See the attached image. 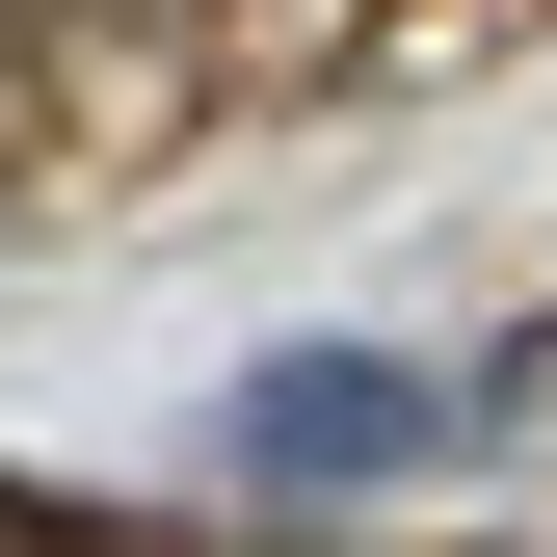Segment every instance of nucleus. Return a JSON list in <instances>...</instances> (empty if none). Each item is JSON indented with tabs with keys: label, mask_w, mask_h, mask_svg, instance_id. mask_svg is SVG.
Here are the masks:
<instances>
[{
	"label": "nucleus",
	"mask_w": 557,
	"mask_h": 557,
	"mask_svg": "<svg viewBox=\"0 0 557 557\" xmlns=\"http://www.w3.org/2000/svg\"><path fill=\"white\" fill-rule=\"evenodd\" d=\"M451 398L398 372V345H293V372H239V478H398Z\"/></svg>",
	"instance_id": "obj_1"
}]
</instances>
